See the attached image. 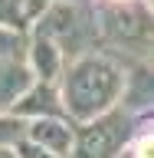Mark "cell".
I'll use <instances>...</instances> for the list:
<instances>
[{"label": "cell", "instance_id": "obj_10", "mask_svg": "<svg viewBox=\"0 0 154 158\" xmlns=\"http://www.w3.org/2000/svg\"><path fill=\"white\" fill-rule=\"evenodd\" d=\"M26 135V118L17 112H0V155H13V145Z\"/></svg>", "mask_w": 154, "mask_h": 158}, {"label": "cell", "instance_id": "obj_2", "mask_svg": "<svg viewBox=\"0 0 154 158\" xmlns=\"http://www.w3.org/2000/svg\"><path fill=\"white\" fill-rule=\"evenodd\" d=\"M26 33H39V36L53 40L66 63L95 49L102 40L95 10L85 0H46V7L36 13V20Z\"/></svg>", "mask_w": 154, "mask_h": 158}, {"label": "cell", "instance_id": "obj_4", "mask_svg": "<svg viewBox=\"0 0 154 158\" xmlns=\"http://www.w3.org/2000/svg\"><path fill=\"white\" fill-rule=\"evenodd\" d=\"M135 118L138 112L135 109L121 106H108L105 112L79 122V132H76V148L72 155H92V158H108V155H125L128 142L135 135Z\"/></svg>", "mask_w": 154, "mask_h": 158}, {"label": "cell", "instance_id": "obj_1", "mask_svg": "<svg viewBox=\"0 0 154 158\" xmlns=\"http://www.w3.org/2000/svg\"><path fill=\"white\" fill-rule=\"evenodd\" d=\"M59 99H62V112L72 122H85V118L105 112L121 99L125 86V63L112 49H89L82 56L69 59L62 73H59Z\"/></svg>", "mask_w": 154, "mask_h": 158}, {"label": "cell", "instance_id": "obj_5", "mask_svg": "<svg viewBox=\"0 0 154 158\" xmlns=\"http://www.w3.org/2000/svg\"><path fill=\"white\" fill-rule=\"evenodd\" d=\"M26 138L36 142L46 155H72V148H76V128L66 122V115L26 118Z\"/></svg>", "mask_w": 154, "mask_h": 158}, {"label": "cell", "instance_id": "obj_11", "mask_svg": "<svg viewBox=\"0 0 154 158\" xmlns=\"http://www.w3.org/2000/svg\"><path fill=\"white\" fill-rule=\"evenodd\" d=\"M23 49H26V33L0 27V56H23Z\"/></svg>", "mask_w": 154, "mask_h": 158}, {"label": "cell", "instance_id": "obj_3", "mask_svg": "<svg viewBox=\"0 0 154 158\" xmlns=\"http://www.w3.org/2000/svg\"><path fill=\"white\" fill-rule=\"evenodd\" d=\"M98 36L112 53L131 59H148L151 53V7L148 0H105L95 10Z\"/></svg>", "mask_w": 154, "mask_h": 158}, {"label": "cell", "instance_id": "obj_6", "mask_svg": "<svg viewBox=\"0 0 154 158\" xmlns=\"http://www.w3.org/2000/svg\"><path fill=\"white\" fill-rule=\"evenodd\" d=\"M10 112H17L23 118H36V115H66L62 112V99H59L56 82H46V79H33L23 96L13 102Z\"/></svg>", "mask_w": 154, "mask_h": 158}, {"label": "cell", "instance_id": "obj_8", "mask_svg": "<svg viewBox=\"0 0 154 158\" xmlns=\"http://www.w3.org/2000/svg\"><path fill=\"white\" fill-rule=\"evenodd\" d=\"M30 82L33 73L20 56H0V112H10Z\"/></svg>", "mask_w": 154, "mask_h": 158}, {"label": "cell", "instance_id": "obj_9", "mask_svg": "<svg viewBox=\"0 0 154 158\" xmlns=\"http://www.w3.org/2000/svg\"><path fill=\"white\" fill-rule=\"evenodd\" d=\"M43 7H46V0H0V27L26 33Z\"/></svg>", "mask_w": 154, "mask_h": 158}, {"label": "cell", "instance_id": "obj_7", "mask_svg": "<svg viewBox=\"0 0 154 158\" xmlns=\"http://www.w3.org/2000/svg\"><path fill=\"white\" fill-rule=\"evenodd\" d=\"M26 66L33 73V79H46V82H56L62 66H66V59L59 53V46L53 40L39 36V33H26Z\"/></svg>", "mask_w": 154, "mask_h": 158}]
</instances>
